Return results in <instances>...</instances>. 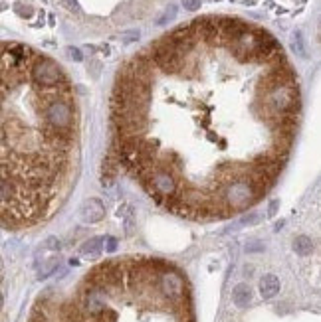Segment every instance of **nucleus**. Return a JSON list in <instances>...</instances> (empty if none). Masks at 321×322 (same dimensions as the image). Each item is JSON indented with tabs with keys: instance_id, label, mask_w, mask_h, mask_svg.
Segmentation results:
<instances>
[{
	"instance_id": "f257e3e1",
	"label": "nucleus",
	"mask_w": 321,
	"mask_h": 322,
	"mask_svg": "<svg viewBox=\"0 0 321 322\" xmlns=\"http://www.w3.org/2000/svg\"><path fill=\"white\" fill-rule=\"evenodd\" d=\"M42 115L46 121L48 136L46 143L58 136L72 139L74 136V123H76V113H74V105L70 99V87H66L60 95L48 99Z\"/></svg>"
},
{
	"instance_id": "f03ea898",
	"label": "nucleus",
	"mask_w": 321,
	"mask_h": 322,
	"mask_svg": "<svg viewBox=\"0 0 321 322\" xmlns=\"http://www.w3.org/2000/svg\"><path fill=\"white\" fill-rule=\"evenodd\" d=\"M30 77L38 87H46V89L56 87L58 89V87H61V85H68L66 75H63V72H61V67L54 61V59L46 58V56H36V58L32 59Z\"/></svg>"
},
{
	"instance_id": "7ed1b4c3",
	"label": "nucleus",
	"mask_w": 321,
	"mask_h": 322,
	"mask_svg": "<svg viewBox=\"0 0 321 322\" xmlns=\"http://www.w3.org/2000/svg\"><path fill=\"white\" fill-rule=\"evenodd\" d=\"M153 61L157 67H161L165 74H177L179 70H183L184 56L179 52L177 44L173 42L170 36L161 38L157 44L153 45Z\"/></svg>"
},
{
	"instance_id": "20e7f679",
	"label": "nucleus",
	"mask_w": 321,
	"mask_h": 322,
	"mask_svg": "<svg viewBox=\"0 0 321 322\" xmlns=\"http://www.w3.org/2000/svg\"><path fill=\"white\" fill-rule=\"evenodd\" d=\"M157 289L161 296L167 301L170 307H181L186 301V285L184 279L181 277L179 271H175L173 267L167 269L165 273H161V277L157 281Z\"/></svg>"
},
{
	"instance_id": "39448f33",
	"label": "nucleus",
	"mask_w": 321,
	"mask_h": 322,
	"mask_svg": "<svg viewBox=\"0 0 321 322\" xmlns=\"http://www.w3.org/2000/svg\"><path fill=\"white\" fill-rule=\"evenodd\" d=\"M103 216H105V205L97 198H92L81 205V221L83 223H97V221L103 220Z\"/></svg>"
},
{
	"instance_id": "423d86ee",
	"label": "nucleus",
	"mask_w": 321,
	"mask_h": 322,
	"mask_svg": "<svg viewBox=\"0 0 321 322\" xmlns=\"http://www.w3.org/2000/svg\"><path fill=\"white\" fill-rule=\"evenodd\" d=\"M232 301L238 308H246L250 303H252V291L246 283H240L232 289Z\"/></svg>"
},
{
	"instance_id": "0eeeda50",
	"label": "nucleus",
	"mask_w": 321,
	"mask_h": 322,
	"mask_svg": "<svg viewBox=\"0 0 321 322\" xmlns=\"http://www.w3.org/2000/svg\"><path fill=\"white\" fill-rule=\"evenodd\" d=\"M280 293V279L275 275H264L260 279V294L264 298H274Z\"/></svg>"
},
{
	"instance_id": "6e6552de",
	"label": "nucleus",
	"mask_w": 321,
	"mask_h": 322,
	"mask_svg": "<svg viewBox=\"0 0 321 322\" xmlns=\"http://www.w3.org/2000/svg\"><path fill=\"white\" fill-rule=\"evenodd\" d=\"M101 251H103V237H92V239H88V241L81 245V249H79V253H81L83 257H88V259L99 257Z\"/></svg>"
},
{
	"instance_id": "1a4fd4ad",
	"label": "nucleus",
	"mask_w": 321,
	"mask_h": 322,
	"mask_svg": "<svg viewBox=\"0 0 321 322\" xmlns=\"http://www.w3.org/2000/svg\"><path fill=\"white\" fill-rule=\"evenodd\" d=\"M293 251L297 253V255H309L311 251H313V243H311V239L307 237V235H299V237H295L293 239Z\"/></svg>"
},
{
	"instance_id": "9d476101",
	"label": "nucleus",
	"mask_w": 321,
	"mask_h": 322,
	"mask_svg": "<svg viewBox=\"0 0 321 322\" xmlns=\"http://www.w3.org/2000/svg\"><path fill=\"white\" fill-rule=\"evenodd\" d=\"M56 269H58V259H56V257H52V259H48L46 263L42 265V269L38 271V279H40V281H44V279L50 277Z\"/></svg>"
},
{
	"instance_id": "9b49d317",
	"label": "nucleus",
	"mask_w": 321,
	"mask_h": 322,
	"mask_svg": "<svg viewBox=\"0 0 321 322\" xmlns=\"http://www.w3.org/2000/svg\"><path fill=\"white\" fill-rule=\"evenodd\" d=\"M14 10H16V14L22 16V18H30V16L34 14V10H32L30 4H24V2H16Z\"/></svg>"
},
{
	"instance_id": "f8f14e48",
	"label": "nucleus",
	"mask_w": 321,
	"mask_h": 322,
	"mask_svg": "<svg viewBox=\"0 0 321 322\" xmlns=\"http://www.w3.org/2000/svg\"><path fill=\"white\" fill-rule=\"evenodd\" d=\"M175 16H177V6H168L167 10H165V14H163L161 18H159V20H157V24H159V26H163V24L170 22V20H173Z\"/></svg>"
},
{
	"instance_id": "ddd939ff",
	"label": "nucleus",
	"mask_w": 321,
	"mask_h": 322,
	"mask_svg": "<svg viewBox=\"0 0 321 322\" xmlns=\"http://www.w3.org/2000/svg\"><path fill=\"white\" fill-rule=\"evenodd\" d=\"M44 247L50 249V251H58L60 249V241L56 237H48L46 241H44Z\"/></svg>"
},
{
	"instance_id": "4468645a",
	"label": "nucleus",
	"mask_w": 321,
	"mask_h": 322,
	"mask_svg": "<svg viewBox=\"0 0 321 322\" xmlns=\"http://www.w3.org/2000/svg\"><path fill=\"white\" fill-rule=\"evenodd\" d=\"M183 6L186 10H199L200 0H183Z\"/></svg>"
},
{
	"instance_id": "2eb2a0df",
	"label": "nucleus",
	"mask_w": 321,
	"mask_h": 322,
	"mask_svg": "<svg viewBox=\"0 0 321 322\" xmlns=\"http://www.w3.org/2000/svg\"><path fill=\"white\" fill-rule=\"evenodd\" d=\"M60 4L61 6H66L68 10H72V12H77V10H79V6H77L76 0H60Z\"/></svg>"
},
{
	"instance_id": "dca6fc26",
	"label": "nucleus",
	"mask_w": 321,
	"mask_h": 322,
	"mask_svg": "<svg viewBox=\"0 0 321 322\" xmlns=\"http://www.w3.org/2000/svg\"><path fill=\"white\" fill-rule=\"evenodd\" d=\"M68 56H70L72 59H76V61H81V59H83L81 52H79L77 48H68Z\"/></svg>"
},
{
	"instance_id": "f3484780",
	"label": "nucleus",
	"mask_w": 321,
	"mask_h": 322,
	"mask_svg": "<svg viewBox=\"0 0 321 322\" xmlns=\"http://www.w3.org/2000/svg\"><path fill=\"white\" fill-rule=\"evenodd\" d=\"M258 221H260V216H258V214H252L250 218H244L240 223H242V225H252V223H258Z\"/></svg>"
},
{
	"instance_id": "a211bd4d",
	"label": "nucleus",
	"mask_w": 321,
	"mask_h": 322,
	"mask_svg": "<svg viewBox=\"0 0 321 322\" xmlns=\"http://www.w3.org/2000/svg\"><path fill=\"white\" fill-rule=\"evenodd\" d=\"M115 249H117V239L115 237H107V251L113 253Z\"/></svg>"
},
{
	"instance_id": "6ab92c4d",
	"label": "nucleus",
	"mask_w": 321,
	"mask_h": 322,
	"mask_svg": "<svg viewBox=\"0 0 321 322\" xmlns=\"http://www.w3.org/2000/svg\"><path fill=\"white\" fill-rule=\"evenodd\" d=\"M139 38V32H129V34H123V40L129 44V42H133V40H137Z\"/></svg>"
},
{
	"instance_id": "aec40b11",
	"label": "nucleus",
	"mask_w": 321,
	"mask_h": 322,
	"mask_svg": "<svg viewBox=\"0 0 321 322\" xmlns=\"http://www.w3.org/2000/svg\"><path fill=\"white\" fill-rule=\"evenodd\" d=\"M277 205H280V200H274V202L270 204V208H268V216H274L275 212H277Z\"/></svg>"
},
{
	"instance_id": "412c9836",
	"label": "nucleus",
	"mask_w": 321,
	"mask_h": 322,
	"mask_svg": "<svg viewBox=\"0 0 321 322\" xmlns=\"http://www.w3.org/2000/svg\"><path fill=\"white\" fill-rule=\"evenodd\" d=\"M293 48L299 52V54H304V50H302V40H299V34H295V40H293Z\"/></svg>"
},
{
	"instance_id": "4be33fe9",
	"label": "nucleus",
	"mask_w": 321,
	"mask_h": 322,
	"mask_svg": "<svg viewBox=\"0 0 321 322\" xmlns=\"http://www.w3.org/2000/svg\"><path fill=\"white\" fill-rule=\"evenodd\" d=\"M246 251H250V253H252V251H262V243H250V245L246 247Z\"/></svg>"
}]
</instances>
